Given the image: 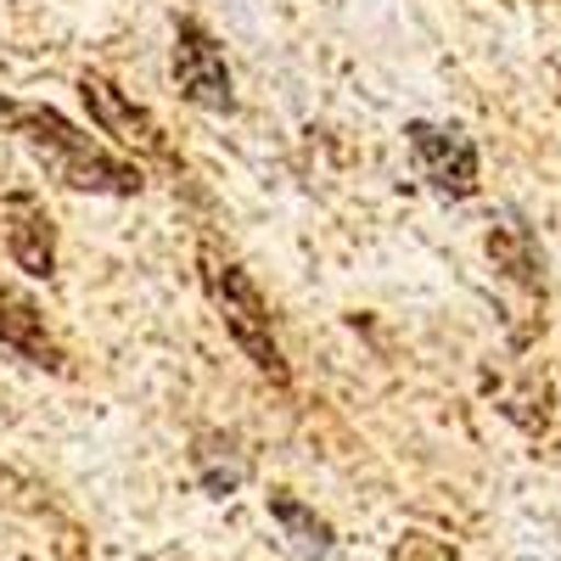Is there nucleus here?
Segmentation results:
<instances>
[{"mask_svg":"<svg viewBox=\"0 0 561 561\" xmlns=\"http://www.w3.org/2000/svg\"><path fill=\"white\" fill-rule=\"evenodd\" d=\"M0 124H7V135H18L23 147L34 152V163L51 174L57 185H68V192H84V197H140V192H147L140 163L107 152L96 135H84L51 102L0 96Z\"/></svg>","mask_w":561,"mask_h":561,"instance_id":"1","label":"nucleus"},{"mask_svg":"<svg viewBox=\"0 0 561 561\" xmlns=\"http://www.w3.org/2000/svg\"><path fill=\"white\" fill-rule=\"evenodd\" d=\"M393 561H466V556L433 528H404L393 545Z\"/></svg>","mask_w":561,"mask_h":561,"instance_id":"11","label":"nucleus"},{"mask_svg":"<svg viewBox=\"0 0 561 561\" xmlns=\"http://www.w3.org/2000/svg\"><path fill=\"white\" fill-rule=\"evenodd\" d=\"M0 248L28 280H51L57 275V219L45 208L39 192L18 185L0 197Z\"/></svg>","mask_w":561,"mask_h":561,"instance_id":"6","label":"nucleus"},{"mask_svg":"<svg viewBox=\"0 0 561 561\" xmlns=\"http://www.w3.org/2000/svg\"><path fill=\"white\" fill-rule=\"evenodd\" d=\"M169 68H174L180 96L192 102V107H203V113H219V118H230V113H237V79H230L225 45L214 39V28H208L203 18H174Z\"/></svg>","mask_w":561,"mask_h":561,"instance_id":"4","label":"nucleus"},{"mask_svg":"<svg viewBox=\"0 0 561 561\" xmlns=\"http://www.w3.org/2000/svg\"><path fill=\"white\" fill-rule=\"evenodd\" d=\"M192 466H197V478H203L208 494H230L248 478V455L237 449V438H225V433H203L197 449H192Z\"/></svg>","mask_w":561,"mask_h":561,"instance_id":"9","label":"nucleus"},{"mask_svg":"<svg viewBox=\"0 0 561 561\" xmlns=\"http://www.w3.org/2000/svg\"><path fill=\"white\" fill-rule=\"evenodd\" d=\"M0 348L23 365H34V370H51V377H68L73 370L62 337L51 332V320H45V309L7 275H0Z\"/></svg>","mask_w":561,"mask_h":561,"instance_id":"7","label":"nucleus"},{"mask_svg":"<svg viewBox=\"0 0 561 561\" xmlns=\"http://www.w3.org/2000/svg\"><path fill=\"white\" fill-rule=\"evenodd\" d=\"M404 147H410L415 174L427 180L438 197H449V203L478 197V185H483V158H478V140L466 135L460 124L410 118V124H404Z\"/></svg>","mask_w":561,"mask_h":561,"instance_id":"3","label":"nucleus"},{"mask_svg":"<svg viewBox=\"0 0 561 561\" xmlns=\"http://www.w3.org/2000/svg\"><path fill=\"white\" fill-rule=\"evenodd\" d=\"M79 102L90 107V124H96L102 135H113L124 152L152 158V163L174 169L169 129L158 124V113H152V107H140L124 84H113V79H107V73H96V68H84V73H79Z\"/></svg>","mask_w":561,"mask_h":561,"instance_id":"5","label":"nucleus"},{"mask_svg":"<svg viewBox=\"0 0 561 561\" xmlns=\"http://www.w3.org/2000/svg\"><path fill=\"white\" fill-rule=\"evenodd\" d=\"M270 517L287 528L304 550H314V556H332V545H337V534H332V523L320 517V511H309L293 489H270Z\"/></svg>","mask_w":561,"mask_h":561,"instance_id":"10","label":"nucleus"},{"mask_svg":"<svg viewBox=\"0 0 561 561\" xmlns=\"http://www.w3.org/2000/svg\"><path fill=\"white\" fill-rule=\"evenodd\" d=\"M483 253H489V264H494V275L505 280V287L539 314V309H545V253H539V242H534V230H528L517 214H505V219H494V225L483 230ZM539 320H545V314H539Z\"/></svg>","mask_w":561,"mask_h":561,"instance_id":"8","label":"nucleus"},{"mask_svg":"<svg viewBox=\"0 0 561 561\" xmlns=\"http://www.w3.org/2000/svg\"><path fill=\"white\" fill-rule=\"evenodd\" d=\"M197 270H203V287H208V298L225 320V337L242 348V359L270 388H293V365H287V354H280V337H275V320H270V304L259 293V280L230 253H219L214 242L197 248Z\"/></svg>","mask_w":561,"mask_h":561,"instance_id":"2","label":"nucleus"}]
</instances>
